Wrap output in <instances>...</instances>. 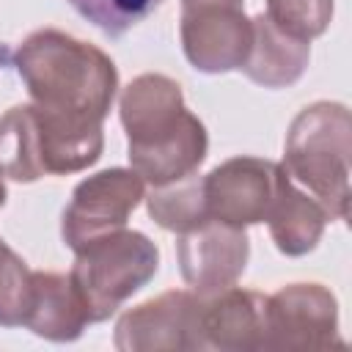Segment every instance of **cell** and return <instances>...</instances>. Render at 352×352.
I'll return each mask as SVG.
<instances>
[{"label":"cell","mask_w":352,"mask_h":352,"mask_svg":"<svg viewBox=\"0 0 352 352\" xmlns=\"http://www.w3.org/2000/svg\"><path fill=\"white\" fill-rule=\"evenodd\" d=\"M311 60V41L283 33L270 16L261 11L253 16V44L239 72L248 80L264 88H286L294 85Z\"/></svg>","instance_id":"cell-14"},{"label":"cell","mask_w":352,"mask_h":352,"mask_svg":"<svg viewBox=\"0 0 352 352\" xmlns=\"http://www.w3.org/2000/svg\"><path fill=\"white\" fill-rule=\"evenodd\" d=\"M204 297L184 289H170L154 300L129 308L113 333L121 352H192L204 344Z\"/></svg>","instance_id":"cell-5"},{"label":"cell","mask_w":352,"mask_h":352,"mask_svg":"<svg viewBox=\"0 0 352 352\" xmlns=\"http://www.w3.org/2000/svg\"><path fill=\"white\" fill-rule=\"evenodd\" d=\"M264 220L270 226V236L275 248L283 256H305L319 245L330 214L311 192L300 190L297 182L280 165L275 198Z\"/></svg>","instance_id":"cell-12"},{"label":"cell","mask_w":352,"mask_h":352,"mask_svg":"<svg viewBox=\"0 0 352 352\" xmlns=\"http://www.w3.org/2000/svg\"><path fill=\"white\" fill-rule=\"evenodd\" d=\"M204 344L220 352H256L267 338V294L228 286L204 297Z\"/></svg>","instance_id":"cell-11"},{"label":"cell","mask_w":352,"mask_h":352,"mask_svg":"<svg viewBox=\"0 0 352 352\" xmlns=\"http://www.w3.org/2000/svg\"><path fill=\"white\" fill-rule=\"evenodd\" d=\"M264 14L283 33L311 41L330 28L333 0H267Z\"/></svg>","instance_id":"cell-19"},{"label":"cell","mask_w":352,"mask_h":352,"mask_svg":"<svg viewBox=\"0 0 352 352\" xmlns=\"http://www.w3.org/2000/svg\"><path fill=\"white\" fill-rule=\"evenodd\" d=\"M146 198V182L132 168H107L82 179L63 209L60 236L74 253L126 228L129 214Z\"/></svg>","instance_id":"cell-4"},{"label":"cell","mask_w":352,"mask_h":352,"mask_svg":"<svg viewBox=\"0 0 352 352\" xmlns=\"http://www.w3.org/2000/svg\"><path fill=\"white\" fill-rule=\"evenodd\" d=\"M349 160L352 116L341 102H314L302 107L283 146V170L302 184L330 214L349 217Z\"/></svg>","instance_id":"cell-2"},{"label":"cell","mask_w":352,"mask_h":352,"mask_svg":"<svg viewBox=\"0 0 352 352\" xmlns=\"http://www.w3.org/2000/svg\"><path fill=\"white\" fill-rule=\"evenodd\" d=\"M146 206L154 223L173 234L190 231L201 226L204 220H209L206 198H204V179H198L195 173L187 179L170 182V184L151 187Z\"/></svg>","instance_id":"cell-17"},{"label":"cell","mask_w":352,"mask_h":352,"mask_svg":"<svg viewBox=\"0 0 352 352\" xmlns=\"http://www.w3.org/2000/svg\"><path fill=\"white\" fill-rule=\"evenodd\" d=\"M184 96L182 85L165 74H140L135 77L118 102L121 124L126 129L129 143H140L168 132L184 116Z\"/></svg>","instance_id":"cell-13"},{"label":"cell","mask_w":352,"mask_h":352,"mask_svg":"<svg viewBox=\"0 0 352 352\" xmlns=\"http://www.w3.org/2000/svg\"><path fill=\"white\" fill-rule=\"evenodd\" d=\"M6 204V176H3V170H0V206Z\"/></svg>","instance_id":"cell-22"},{"label":"cell","mask_w":352,"mask_h":352,"mask_svg":"<svg viewBox=\"0 0 352 352\" xmlns=\"http://www.w3.org/2000/svg\"><path fill=\"white\" fill-rule=\"evenodd\" d=\"M201 8H242V0H182V11Z\"/></svg>","instance_id":"cell-21"},{"label":"cell","mask_w":352,"mask_h":352,"mask_svg":"<svg viewBox=\"0 0 352 352\" xmlns=\"http://www.w3.org/2000/svg\"><path fill=\"white\" fill-rule=\"evenodd\" d=\"M176 258L187 286H192L198 297H209L242 278L250 258V239L245 228L209 217L179 234Z\"/></svg>","instance_id":"cell-7"},{"label":"cell","mask_w":352,"mask_h":352,"mask_svg":"<svg viewBox=\"0 0 352 352\" xmlns=\"http://www.w3.org/2000/svg\"><path fill=\"white\" fill-rule=\"evenodd\" d=\"M88 324L85 305L63 272L33 270V297L25 316V327L47 341H77Z\"/></svg>","instance_id":"cell-15"},{"label":"cell","mask_w":352,"mask_h":352,"mask_svg":"<svg viewBox=\"0 0 352 352\" xmlns=\"http://www.w3.org/2000/svg\"><path fill=\"white\" fill-rule=\"evenodd\" d=\"M33 297V270L0 239V324L22 327Z\"/></svg>","instance_id":"cell-18"},{"label":"cell","mask_w":352,"mask_h":352,"mask_svg":"<svg viewBox=\"0 0 352 352\" xmlns=\"http://www.w3.org/2000/svg\"><path fill=\"white\" fill-rule=\"evenodd\" d=\"M160 270V248L140 231L121 228L77 250L69 272L88 324L110 319Z\"/></svg>","instance_id":"cell-3"},{"label":"cell","mask_w":352,"mask_h":352,"mask_svg":"<svg viewBox=\"0 0 352 352\" xmlns=\"http://www.w3.org/2000/svg\"><path fill=\"white\" fill-rule=\"evenodd\" d=\"M209 151V135L198 116L184 110V116L162 135L129 143L132 170L151 187L170 184L192 176Z\"/></svg>","instance_id":"cell-10"},{"label":"cell","mask_w":352,"mask_h":352,"mask_svg":"<svg viewBox=\"0 0 352 352\" xmlns=\"http://www.w3.org/2000/svg\"><path fill=\"white\" fill-rule=\"evenodd\" d=\"M8 60L41 110L104 121L116 102L118 69L110 55L63 30L30 33L11 50Z\"/></svg>","instance_id":"cell-1"},{"label":"cell","mask_w":352,"mask_h":352,"mask_svg":"<svg viewBox=\"0 0 352 352\" xmlns=\"http://www.w3.org/2000/svg\"><path fill=\"white\" fill-rule=\"evenodd\" d=\"M72 8L96 25L107 36H121L138 22H143L148 14L160 8L162 0H69Z\"/></svg>","instance_id":"cell-20"},{"label":"cell","mask_w":352,"mask_h":352,"mask_svg":"<svg viewBox=\"0 0 352 352\" xmlns=\"http://www.w3.org/2000/svg\"><path fill=\"white\" fill-rule=\"evenodd\" d=\"M0 170L6 179L25 184L47 176L33 104H16L0 118Z\"/></svg>","instance_id":"cell-16"},{"label":"cell","mask_w":352,"mask_h":352,"mask_svg":"<svg viewBox=\"0 0 352 352\" xmlns=\"http://www.w3.org/2000/svg\"><path fill=\"white\" fill-rule=\"evenodd\" d=\"M280 179V165L258 157H231L204 176V198L209 217L228 226H256L264 223L275 187Z\"/></svg>","instance_id":"cell-8"},{"label":"cell","mask_w":352,"mask_h":352,"mask_svg":"<svg viewBox=\"0 0 352 352\" xmlns=\"http://www.w3.org/2000/svg\"><path fill=\"white\" fill-rule=\"evenodd\" d=\"M182 50L192 69L223 74L242 69L253 44V19L242 8L182 11Z\"/></svg>","instance_id":"cell-9"},{"label":"cell","mask_w":352,"mask_h":352,"mask_svg":"<svg viewBox=\"0 0 352 352\" xmlns=\"http://www.w3.org/2000/svg\"><path fill=\"white\" fill-rule=\"evenodd\" d=\"M338 302L322 283H289L267 297L264 349H330L341 346Z\"/></svg>","instance_id":"cell-6"}]
</instances>
